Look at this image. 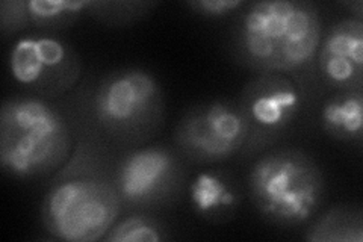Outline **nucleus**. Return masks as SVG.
Returning <instances> with one entry per match:
<instances>
[{
	"mask_svg": "<svg viewBox=\"0 0 363 242\" xmlns=\"http://www.w3.org/2000/svg\"><path fill=\"white\" fill-rule=\"evenodd\" d=\"M112 148L84 133L72 156L55 172L41 204V221L55 239L101 241L123 212L113 183Z\"/></svg>",
	"mask_w": 363,
	"mask_h": 242,
	"instance_id": "nucleus-1",
	"label": "nucleus"
},
{
	"mask_svg": "<svg viewBox=\"0 0 363 242\" xmlns=\"http://www.w3.org/2000/svg\"><path fill=\"white\" fill-rule=\"evenodd\" d=\"M323 37L316 5L304 0L248 4L236 20L232 45L236 60L259 75L303 77L315 70Z\"/></svg>",
	"mask_w": 363,
	"mask_h": 242,
	"instance_id": "nucleus-2",
	"label": "nucleus"
},
{
	"mask_svg": "<svg viewBox=\"0 0 363 242\" xmlns=\"http://www.w3.org/2000/svg\"><path fill=\"white\" fill-rule=\"evenodd\" d=\"M85 131L109 147L149 143L164 124V94L157 79L140 67L106 73L82 100Z\"/></svg>",
	"mask_w": 363,
	"mask_h": 242,
	"instance_id": "nucleus-3",
	"label": "nucleus"
},
{
	"mask_svg": "<svg viewBox=\"0 0 363 242\" xmlns=\"http://www.w3.org/2000/svg\"><path fill=\"white\" fill-rule=\"evenodd\" d=\"M73 121L49 99L16 96L0 109V163L8 175H55L73 153Z\"/></svg>",
	"mask_w": 363,
	"mask_h": 242,
	"instance_id": "nucleus-4",
	"label": "nucleus"
},
{
	"mask_svg": "<svg viewBox=\"0 0 363 242\" xmlns=\"http://www.w3.org/2000/svg\"><path fill=\"white\" fill-rule=\"evenodd\" d=\"M248 194L267 221L281 227L309 223L325 197V180L315 159L298 148H274L248 171Z\"/></svg>",
	"mask_w": 363,
	"mask_h": 242,
	"instance_id": "nucleus-5",
	"label": "nucleus"
},
{
	"mask_svg": "<svg viewBox=\"0 0 363 242\" xmlns=\"http://www.w3.org/2000/svg\"><path fill=\"white\" fill-rule=\"evenodd\" d=\"M177 150L140 145L123 150L113 160V183L123 211L145 212L172 204L184 185V164Z\"/></svg>",
	"mask_w": 363,
	"mask_h": 242,
	"instance_id": "nucleus-6",
	"label": "nucleus"
},
{
	"mask_svg": "<svg viewBox=\"0 0 363 242\" xmlns=\"http://www.w3.org/2000/svg\"><path fill=\"white\" fill-rule=\"evenodd\" d=\"M248 123L233 100H209L188 109L174 131L177 152L196 164H217L244 152Z\"/></svg>",
	"mask_w": 363,
	"mask_h": 242,
	"instance_id": "nucleus-7",
	"label": "nucleus"
},
{
	"mask_svg": "<svg viewBox=\"0 0 363 242\" xmlns=\"http://www.w3.org/2000/svg\"><path fill=\"white\" fill-rule=\"evenodd\" d=\"M236 101L250 128L245 150L257 153L291 129L300 115L303 96L288 76L265 73L250 80Z\"/></svg>",
	"mask_w": 363,
	"mask_h": 242,
	"instance_id": "nucleus-8",
	"label": "nucleus"
},
{
	"mask_svg": "<svg viewBox=\"0 0 363 242\" xmlns=\"http://www.w3.org/2000/svg\"><path fill=\"white\" fill-rule=\"evenodd\" d=\"M9 72L33 96L53 100L70 91L81 76V61L67 43L53 37L18 40L9 53Z\"/></svg>",
	"mask_w": 363,
	"mask_h": 242,
	"instance_id": "nucleus-9",
	"label": "nucleus"
},
{
	"mask_svg": "<svg viewBox=\"0 0 363 242\" xmlns=\"http://www.w3.org/2000/svg\"><path fill=\"white\" fill-rule=\"evenodd\" d=\"M315 67L321 82L328 89H362L363 20L340 18L327 32H323Z\"/></svg>",
	"mask_w": 363,
	"mask_h": 242,
	"instance_id": "nucleus-10",
	"label": "nucleus"
},
{
	"mask_svg": "<svg viewBox=\"0 0 363 242\" xmlns=\"http://www.w3.org/2000/svg\"><path fill=\"white\" fill-rule=\"evenodd\" d=\"M192 209L204 220L221 221L230 218L240 203V194L233 180L217 171H204L189 185Z\"/></svg>",
	"mask_w": 363,
	"mask_h": 242,
	"instance_id": "nucleus-11",
	"label": "nucleus"
},
{
	"mask_svg": "<svg viewBox=\"0 0 363 242\" xmlns=\"http://www.w3.org/2000/svg\"><path fill=\"white\" fill-rule=\"evenodd\" d=\"M323 131L344 143H362L363 131V89L336 91L321 108Z\"/></svg>",
	"mask_w": 363,
	"mask_h": 242,
	"instance_id": "nucleus-12",
	"label": "nucleus"
},
{
	"mask_svg": "<svg viewBox=\"0 0 363 242\" xmlns=\"http://www.w3.org/2000/svg\"><path fill=\"white\" fill-rule=\"evenodd\" d=\"M304 239L312 242H362L363 214L359 206H335L311 224Z\"/></svg>",
	"mask_w": 363,
	"mask_h": 242,
	"instance_id": "nucleus-13",
	"label": "nucleus"
},
{
	"mask_svg": "<svg viewBox=\"0 0 363 242\" xmlns=\"http://www.w3.org/2000/svg\"><path fill=\"white\" fill-rule=\"evenodd\" d=\"M91 0H29L26 9L29 21L35 28H61L76 21Z\"/></svg>",
	"mask_w": 363,
	"mask_h": 242,
	"instance_id": "nucleus-14",
	"label": "nucleus"
},
{
	"mask_svg": "<svg viewBox=\"0 0 363 242\" xmlns=\"http://www.w3.org/2000/svg\"><path fill=\"white\" fill-rule=\"evenodd\" d=\"M167 227L144 212L118 218L101 241L105 242H161L168 239Z\"/></svg>",
	"mask_w": 363,
	"mask_h": 242,
	"instance_id": "nucleus-15",
	"label": "nucleus"
},
{
	"mask_svg": "<svg viewBox=\"0 0 363 242\" xmlns=\"http://www.w3.org/2000/svg\"><path fill=\"white\" fill-rule=\"evenodd\" d=\"M30 25L26 2L23 0H4L0 4V26L4 35L16 33Z\"/></svg>",
	"mask_w": 363,
	"mask_h": 242,
	"instance_id": "nucleus-16",
	"label": "nucleus"
},
{
	"mask_svg": "<svg viewBox=\"0 0 363 242\" xmlns=\"http://www.w3.org/2000/svg\"><path fill=\"white\" fill-rule=\"evenodd\" d=\"M186 6L201 17L221 18L245 6L241 0H191Z\"/></svg>",
	"mask_w": 363,
	"mask_h": 242,
	"instance_id": "nucleus-17",
	"label": "nucleus"
},
{
	"mask_svg": "<svg viewBox=\"0 0 363 242\" xmlns=\"http://www.w3.org/2000/svg\"><path fill=\"white\" fill-rule=\"evenodd\" d=\"M350 11H351V17H354V18H359V20H363V2L362 0H356V2H347V4H344Z\"/></svg>",
	"mask_w": 363,
	"mask_h": 242,
	"instance_id": "nucleus-18",
	"label": "nucleus"
}]
</instances>
